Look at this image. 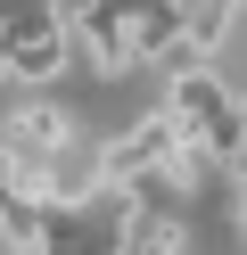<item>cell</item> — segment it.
<instances>
[{
    "label": "cell",
    "instance_id": "2",
    "mask_svg": "<svg viewBox=\"0 0 247 255\" xmlns=\"http://www.w3.org/2000/svg\"><path fill=\"white\" fill-rule=\"evenodd\" d=\"M0 140H16V148H33V156H66L74 148V116L49 107V99H16L8 124H0Z\"/></svg>",
    "mask_w": 247,
    "mask_h": 255
},
{
    "label": "cell",
    "instance_id": "3",
    "mask_svg": "<svg viewBox=\"0 0 247 255\" xmlns=\"http://www.w3.org/2000/svg\"><path fill=\"white\" fill-rule=\"evenodd\" d=\"M231 8H239V0H181V33H190L198 58H214V41L231 33Z\"/></svg>",
    "mask_w": 247,
    "mask_h": 255
},
{
    "label": "cell",
    "instance_id": "1",
    "mask_svg": "<svg viewBox=\"0 0 247 255\" xmlns=\"http://www.w3.org/2000/svg\"><path fill=\"white\" fill-rule=\"evenodd\" d=\"M66 58H74V25H66L49 0H33V8H8V17H0V66H8L16 83H58Z\"/></svg>",
    "mask_w": 247,
    "mask_h": 255
},
{
    "label": "cell",
    "instance_id": "4",
    "mask_svg": "<svg viewBox=\"0 0 247 255\" xmlns=\"http://www.w3.org/2000/svg\"><path fill=\"white\" fill-rule=\"evenodd\" d=\"M140 247H148V255H181V247H190V222H181V214H148Z\"/></svg>",
    "mask_w": 247,
    "mask_h": 255
}]
</instances>
